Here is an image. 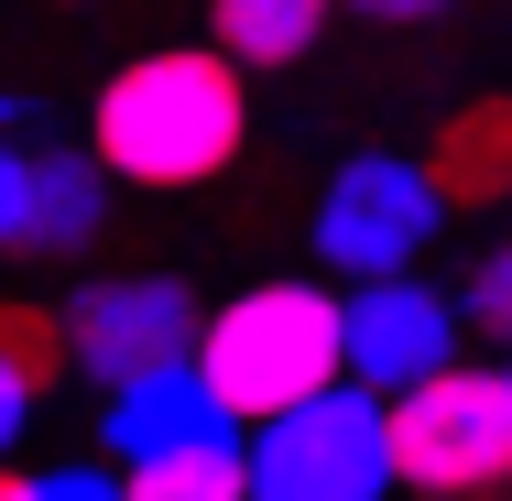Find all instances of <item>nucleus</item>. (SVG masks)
<instances>
[{
  "label": "nucleus",
  "instance_id": "1",
  "mask_svg": "<svg viewBox=\"0 0 512 501\" xmlns=\"http://www.w3.org/2000/svg\"><path fill=\"white\" fill-rule=\"evenodd\" d=\"M251 142V77L218 66L207 44H164V55H131L99 77L88 109V164L109 186H142V197H186L218 186Z\"/></svg>",
  "mask_w": 512,
  "mask_h": 501
},
{
  "label": "nucleus",
  "instance_id": "2",
  "mask_svg": "<svg viewBox=\"0 0 512 501\" xmlns=\"http://www.w3.org/2000/svg\"><path fill=\"white\" fill-rule=\"evenodd\" d=\"M186 371L207 382V403H218L229 425H262V414H284V403L327 393V382H338V295H327L316 273H262V284H240L229 305L197 316Z\"/></svg>",
  "mask_w": 512,
  "mask_h": 501
},
{
  "label": "nucleus",
  "instance_id": "3",
  "mask_svg": "<svg viewBox=\"0 0 512 501\" xmlns=\"http://www.w3.org/2000/svg\"><path fill=\"white\" fill-rule=\"evenodd\" d=\"M382 458L414 501H491L512 480V371L502 360H447L414 393L382 403Z\"/></svg>",
  "mask_w": 512,
  "mask_h": 501
},
{
  "label": "nucleus",
  "instance_id": "4",
  "mask_svg": "<svg viewBox=\"0 0 512 501\" xmlns=\"http://www.w3.org/2000/svg\"><path fill=\"white\" fill-rule=\"evenodd\" d=\"M240 491L251 501H393L382 403L349 393V382H327V393L240 425Z\"/></svg>",
  "mask_w": 512,
  "mask_h": 501
},
{
  "label": "nucleus",
  "instance_id": "5",
  "mask_svg": "<svg viewBox=\"0 0 512 501\" xmlns=\"http://www.w3.org/2000/svg\"><path fill=\"white\" fill-rule=\"evenodd\" d=\"M436 229H447V207L414 175V153H349V164H327V186H316L306 251L338 284H382V273H414V262L436 251Z\"/></svg>",
  "mask_w": 512,
  "mask_h": 501
},
{
  "label": "nucleus",
  "instance_id": "6",
  "mask_svg": "<svg viewBox=\"0 0 512 501\" xmlns=\"http://www.w3.org/2000/svg\"><path fill=\"white\" fill-rule=\"evenodd\" d=\"M197 284L186 273H88L77 295L55 305V327H66V371L77 382H142V371H164V360H186L197 349Z\"/></svg>",
  "mask_w": 512,
  "mask_h": 501
},
{
  "label": "nucleus",
  "instance_id": "7",
  "mask_svg": "<svg viewBox=\"0 0 512 501\" xmlns=\"http://www.w3.org/2000/svg\"><path fill=\"white\" fill-rule=\"evenodd\" d=\"M469 338H458V316H447V284H425V273H382V284H349L338 295V382L371 403L414 393L425 371H447Z\"/></svg>",
  "mask_w": 512,
  "mask_h": 501
},
{
  "label": "nucleus",
  "instance_id": "8",
  "mask_svg": "<svg viewBox=\"0 0 512 501\" xmlns=\"http://www.w3.org/2000/svg\"><path fill=\"white\" fill-rule=\"evenodd\" d=\"M109 186L88 164V142H44V153H11L0 142V262H77L109 229Z\"/></svg>",
  "mask_w": 512,
  "mask_h": 501
},
{
  "label": "nucleus",
  "instance_id": "9",
  "mask_svg": "<svg viewBox=\"0 0 512 501\" xmlns=\"http://www.w3.org/2000/svg\"><path fill=\"white\" fill-rule=\"evenodd\" d=\"M218 436H240V425L207 403V382L186 360H164V371H142V382H120L99 403V458L109 469H142V458H175V447H218Z\"/></svg>",
  "mask_w": 512,
  "mask_h": 501
},
{
  "label": "nucleus",
  "instance_id": "10",
  "mask_svg": "<svg viewBox=\"0 0 512 501\" xmlns=\"http://www.w3.org/2000/svg\"><path fill=\"white\" fill-rule=\"evenodd\" d=\"M414 175L436 186V207H502L512 197V99H469L436 120V142L414 153Z\"/></svg>",
  "mask_w": 512,
  "mask_h": 501
},
{
  "label": "nucleus",
  "instance_id": "11",
  "mask_svg": "<svg viewBox=\"0 0 512 501\" xmlns=\"http://www.w3.org/2000/svg\"><path fill=\"white\" fill-rule=\"evenodd\" d=\"M338 0H207V55L240 66V77H284L327 44Z\"/></svg>",
  "mask_w": 512,
  "mask_h": 501
},
{
  "label": "nucleus",
  "instance_id": "12",
  "mask_svg": "<svg viewBox=\"0 0 512 501\" xmlns=\"http://www.w3.org/2000/svg\"><path fill=\"white\" fill-rule=\"evenodd\" d=\"M120 501H251V491H240V436H218V447H175V458L120 469Z\"/></svg>",
  "mask_w": 512,
  "mask_h": 501
},
{
  "label": "nucleus",
  "instance_id": "13",
  "mask_svg": "<svg viewBox=\"0 0 512 501\" xmlns=\"http://www.w3.org/2000/svg\"><path fill=\"white\" fill-rule=\"evenodd\" d=\"M0 371L22 382V393L44 403L55 382H66V327H55V305H22V295H0Z\"/></svg>",
  "mask_w": 512,
  "mask_h": 501
},
{
  "label": "nucleus",
  "instance_id": "14",
  "mask_svg": "<svg viewBox=\"0 0 512 501\" xmlns=\"http://www.w3.org/2000/svg\"><path fill=\"white\" fill-rule=\"evenodd\" d=\"M447 316H458V338H480V349H491V338L512 327V251H502V240H491V251H480V262L458 273Z\"/></svg>",
  "mask_w": 512,
  "mask_h": 501
},
{
  "label": "nucleus",
  "instance_id": "15",
  "mask_svg": "<svg viewBox=\"0 0 512 501\" xmlns=\"http://www.w3.org/2000/svg\"><path fill=\"white\" fill-rule=\"evenodd\" d=\"M33 501H120V469L109 458H55V469H33Z\"/></svg>",
  "mask_w": 512,
  "mask_h": 501
},
{
  "label": "nucleus",
  "instance_id": "16",
  "mask_svg": "<svg viewBox=\"0 0 512 501\" xmlns=\"http://www.w3.org/2000/svg\"><path fill=\"white\" fill-rule=\"evenodd\" d=\"M338 11H360V22H447L458 0H338Z\"/></svg>",
  "mask_w": 512,
  "mask_h": 501
},
{
  "label": "nucleus",
  "instance_id": "17",
  "mask_svg": "<svg viewBox=\"0 0 512 501\" xmlns=\"http://www.w3.org/2000/svg\"><path fill=\"white\" fill-rule=\"evenodd\" d=\"M22 425H33V393H22V382H11V371H0V458H11V447H22Z\"/></svg>",
  "mask_w": 512,
  "mask_h": 501
},
{
  "label": "nucleus",
  "instance_id": "18",
  "mask_svg": "<svg viewBox=\"0 0 512 501\" xmlns=\"http://www.w3.org/2000/svg\"><path fill=\"white\" fill-rule=\"evenodd\" d=\"M0 501H33V469H11V458H0Z\"/></svg>",
  "mask_w": 512,
  "mask_h": 501
},
{
  "label": "nucleus",
  "instance_id": "19",
  "mask_svg": "<svg viewBox=\"0 0 512 501\" xmlns=\"http://www.w3.org/2000/svg\"><path fill=\"white\" fill-rule=\"evenodd\" d=\"M11 120H33V109H22V99H0V131H11Z\"/></svg>",
  "mask_w": 512,
  "mask_h": 501
}]
</instances>
